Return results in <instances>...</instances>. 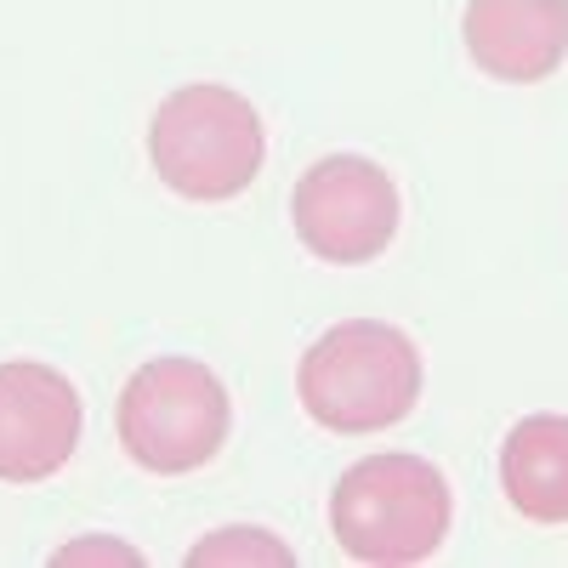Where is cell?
I'll return each mask as SVG.
<instances>
[{"mask_svg": "<svg viewBox=\"0 0 568 568\" xmlns=\"http://www.w3.org/2000/svg\"><path fill=\"white\" fill-rule=\"evenodd\" d=\"M296 393L324 433H387L420 398V347L398 324L347 318L302 353Z\"/></svg>", "mask_w": 568, "mask_h": 568, "instance_id": "6da1fadb", "label": "cell"}, {"mask_svg": "<svg viewBox=\"0 0 568 568\" xmlns=\"http://www.w3.org/2000/svg\"><path fill=\"white\" fill-rule=\"evenodd\" d=\"M85 404L52 364H0V484H40L63 471L80 449Z\"/></svg>", "mask_w": 568, "mask_h": 568, "instance_id": "8992f818", "label": "cell"}, {"mask_svg": "<svg viewBox=\"0 0 568 568\" xmlns=\"http://www.w3.org/2000/svg\"><path fill=\"white\" fill-rule=\"evenodd\" d=\"M460 34L489 80L535 85L568 58V0H466Z\"/></svg>", "mask_w": 568, "mask_h": 568, "instance_id": "52a82bcc", "label": "cell"}, {"mask_svg": "<svg viewBox=\"0 0 568 568\" xmlns=\"http://www.w3.org/2000/svg\"><path fill=\"white\" fill-rule=\"evenodd\" d=\"M227 426V387L200 358H149L120 393V444L142 471L160 478H182L216 460Z\"/></svg>", "mask_w": 568, "mask_h": 568, "instance_id": "277c9868", "label": "cell"}, {"mask_svg": "<svg viewBox=\"0 0 568 568\" xmlns=\"http://www.w3.org/2000/svg\"><path fill=\"white\" fill-rule=\"evenodd\" d=\"M187 562L194 568H251V562H262V568H291L296 562V551L284 546V540H273L267 529H216V535H205L194 551H187Z\"/></svg>", "mask_w": 568, "mask_h": 568, "instance_id": "9c48e42d", "label": "cell"}, {"mask_svg": "<svg viewBox=\"0 0 568 568\" xmlns=\"http://www.w3.org/2000/svg\"><path fill=\"white\" fill-rule=\"evenodd\" d=\"M52 562H125V568H136L142 562V551L136 546H120V540H109V535H91V540H74V546H63V551H52Z\"/></svg>", "mask_w": 568, "mask_h": 568, "instance_id": "30bf717a", "label": "cell"}, {"mask_svg": "<svg viewBox=\"0 0 568 568\" xmlns=\"http://www.w3.org/2000/svg\"><path fill=\"white\" fill-rule=\"evenodd\" d=\"M455 524L449 478L420 455H364L329 489L336 546L375 568L426 562Z\"/></svg>", "mask_w": 568, "mask_h": 568, "instance_id": "7a4b0ae2", "label": "cell"}, {"mask_svg": "<svg viewBox=\"0 0 568 568\" xmlns=\"http://www.w3.org/2000/svg\"><path fill=\"white\" fill-rule=\"evenodd\" d=\"M262 154H267V131L251 98L211 80L171 91L149 120V160L160 182L200 205L245 194L262 171Z\"/></svg>", "mask_w": 568, "mask_h": 568, "instance_id": "3957f363", "label": "cell"}, {"mask_svg": "<svg viewBox=\"0 0 568 568\" xmlns=\"http://www.w3.org/2000/svg\"><path fill=\"white\" fill-rule=\"evenodd\" d=\"M500 489L529 524H568V415H524L500 444Z\"/></svg>", "mask_w": 568, "mask_h": 568, "instance_id": "ba28073f", "label": "cell"}, {"mask_svg": "<svg viewBox=\"0 0 568 568\" xmlns=\"http://www.w3.org/2000/svg\"><path fill=\"white\" fill-rule=\"evenodd\" d=\"M296 240L329 262V267H358L375 262L393 233H398V187L393 176L364 160V154H324L302 171L291 194Z\"/></svg>", "mask_w": 568, "mask_h": 568, "instance_id": "5b68a950", "label": "cell"}]
</instances>
